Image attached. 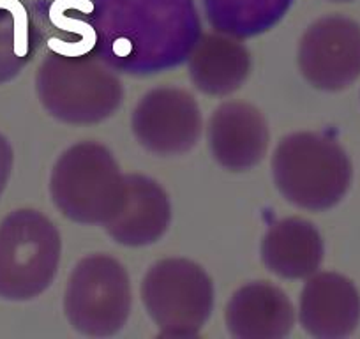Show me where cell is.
Wrapping results in <instances>:
<instances>
[{
    "instance_id": "cell-7",
    "label": "cell",
    "mask_w": 360,
    "mask_h": 339,
    "mask_svg": "<svg viewBox=\"0 0 360 339\" xmlns=\"http://www.w3.org/2000/svg\"><path fill=\"white\" fill-rule=\"evenodd\" d=\"M131 127L138 143L161 158L182 155L200 141L203 117L191 92L179 87H155L134 108Z\"/></svg>"
},
{
    "instance_id": "cell-2",
    "label": "cell",
    "mask_w": 360,
    "mask_h": 339,
    "mask_svg": "<svg viewBox=\"0 0 360 339\" xmlns=\"http://www.w3.org/2000/svg\"><path fill=\"white\" fill-rule=\"evenodd\" d=\"M272 177L283 198L309 212L338 205L352 186L353 168L332 136L299 131L283 138L272 154Z\"/></svg>"
},
{
    "instance_id": "cell-1",
    "label": "cell",
    "mask_w": 360,
    "mask_h": 339,
    "mask_svg": "<svg viewBox=\"0 0 360 339\" xmlns=\"http://www.w3.org/2000/svg\"><path fill=\"white\" fill-rule=\"evenodd\" d=\"M43 108L69 126H92L110 119L124 99L119 76L94 55L51 51L36 75Z\"/></svg>"
},
{
    "instance_id": "cell-12",
    "label": "cell",
    "mask_w": 360,
    "mask_h": 339,
    "mask_svg": "<svg viewBox=\"0 0 360 339\" xmlns=\"http://www.w3.org/2000/svg\"><path fill=\"white\" fill-rule=\"evenodd\" d=\"M295 320L290 297L269 281L240 286L224 309L228 332L237 339H283L293 331Z\"/></svg>"
},
{
    "instance_id": "cell-16",
    "label": "cell",
    "mask_w": 360,
    "mask_h": 339,
    "mask_svg": "<svg viewBox=\"0 0 360 339\" xmlns=\"http://www.w3.org/2000/svg\"><path fill=\"white\" fill-rule=\"evenodd\" d=\"M13 170V148L4 134H0V196L8 186Z\"/></svg>"
},
{
    "instance_id": "cell-17",
    "label": "cell",
    "mask_w": 360,
    "mask_h": 339,
    "mask_svg": "<svg viewBox=\"0 0 360 339\" xmlns=\"http://www.w3.org/2000/svg\"><path fill=\"white\" fill-rule=\"evenodd\" d=\"M334 2H349V0H334Z\"/></svg>"
},
{
    "instance_id": "cell-8",
    "label": "cell",
    "mask_w": 360,
    "mask_h": 339,
    "mask_svg": "<svg viewBox=\"0 0 360 339\" xmlns=\"http://www.w3.org/2000/svg\"><path fill=\"white\" fill-rule=\"evenodd\" d=\"M297 60L311 87L345 91L360 76V25L345 16L318 20L304 32Z\"/></svg>"
},
{
    "instance_id": "cell-15",
    "label": "cell",
    "mask_w": 360,
    "mask_h": 339,
    "mask_svg": "<svg viewBox=\"0 0 360 339\" xmlns=\"http://www.w3.org/2000/svg\"><path fill=\"white\" fill-rule=\"evenodd\" d=\"M34 53L29 15L20 0H0V85L11 82Z\"/></svg>"
},
{
    "instance_id": "cell-4",
    "label": "cell",
    "mask_w": 360,
    "mask_h": 339,
    "mask_svg": "<svg viewBox=\"0 0 360 339\" xmlns=\"http://www.w3.org/2000/svg\"><path fill=\"white\" fill-rule=\"evenodd\" d=\"M60 231L44 214L20 209L0 223V299L32 300L57 276Z\"/></svg>"
},
{
    "instance_id": "cell-3",
    "label": "cell",
    "mask_w": 360,
    "mask_h": 339,
    "mask_svg": "<svg viewBox=\"0 0 360 339\" xmlns=\"http://www.w3.org/2000/svg\"><path fill=\"white\" fill-rule=\"evenodd\" d=\"M126 175L115 155L99 141H79L60 154L50 175V196L72 223L105 226L117 214Z\"/></svg>"
},
{
    "instance_id": "cell-6",
    "label": "cell",
    "mask_w": 360,
    "mask_h": 339,
    "mask_svg": "<svg viewBox=\"0 0 360 339\" xmlns=\"http://www.w3.org/2000/svg\"><path fill=\"white\" fill-rule=\"evenodd\" d=\"M133 307L126 267L110 255L82 258L69 276L64 313L76 332L89 338H110L127 324Z\"/></svg>"
},
{
    "instance_id": "cell-9",
    "label": "cell",
    "mask_w": 360,
    "mask_h": 339,
    "mask_svg": "<svg viewBox=\"0 0 360 339\" xmlns=\"http://www.w3.org/2000/svg\"><path fill=\"white\" fill-rule=\"evenodd\" d=\"M207 138L217 165L228 172H248L265 158L270 133L265 117L256 106L228 101L214 110Z\"/></svg>"
},
{
    "instance_id": "cell-14",
    "label": "cell",
    "mask_w": 360,
    "mask_h": 339,
    "mask_svg": "<svg viewBox=\"0 0 360 339\" xmlns=\"http://www.w3.org/2000/svg\"><path fill=\"white\" fill-rule=\"evenodd\" d=\"M251 53L244 43L221 34L198 37L188 57L193 85L202 94L230 96L245 83L251 72Z\"/></svg>"
},
{
    "instance_id": "cell-10",
    "label": "cell",
    "mask_w": 360,
    "mask_h": 339,
    "mask_svg": "<svg viewBox=\"0 0 360 339\" xmlns=\"http://www.w3.org/2000/svg\"><path fill=\"white\" fill-rule=\"evenodd\" d=\"M299 321L313 338H348L360 321L359 290L342 274L314 272L300 292Z\"/></svg>"
},
{
    "instance_id": "cell-5",
    "label": "cell",
    "mask_w": 360,
    "mask_h": 339,
    "mask_svg": "<svg viewBox=\"0 0 360 339\" xmlns=\"http://www.w3.org/2000/svg\"><path fill=\"white\" fill-rule=\"evenodd\" d=\"M140 295L161 338H196L214 309L212 279L188 258L155 262L141 281Z\"/></svg>"
},
{
    "instance_id": "cell-11",
    "label": "cell",
    "mask_w": 360,
    "mask_h": 339,
    "mask_svg": "<svg viewBox=\"0 0 360 339\" xmlns=\"http://www.w3.org/2000/svg\"><path fill=\"white\" fill-rule=\"evenodd\" d=\"M172 223L168 193L154 179L140 174L126 175V191L115 216L105 230L117 244L143 248L158 242Z\"/></svg>"
},
{
    "instance_id": "cell-13",
    "label": "cell",
    "mask_w": 360,
    "mask_h": 339,
    "mask_svg": "<svg viewBox=\"0 0 360 339\" xmlns=\"http://www.w3.org/2000/svg\"><path fill=\"white\" fill-rule=\"evenodd\" d=\"M262 262L272 274L285 279H307L323 262V238L304 217H285L272 223L259 245Z\"/></svg>"
}]
</instances>
